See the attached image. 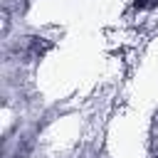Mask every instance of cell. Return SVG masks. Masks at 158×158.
<instances>
[{
	"mask_svg": "<svg viewBox=\"0 0 158 158\" xmlns=\"http://www.w3.org/2000/svg\"><path fill=\"white\" fill-rule=\"evenodd\" d=\"M136 5L138 7H153V5H158V0H136Z\"/></svg>",
	"mask_w": 158,
	"mask_h": 158,
	"instance_id": "cell-1",
	"label": "cell"
}]
</instances>
